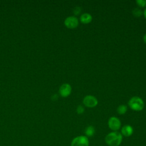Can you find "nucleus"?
Listing matches in <instances>:
<instances>
[{"label": "nucleus", "instance_id": "nucleus-1", "mask_svg": "<svg viewBox=\"0 0 146 146\" xmlns=\"http://www.w3.org/2000/svg\"><path fill=\"white\" fill-rule=\"evenodd\" d=\"M105 141L109 146H119L122 141V135L117 131L111 132L106 136Z\"/></svg>", "mask_w": 146, "mask_h": 146}, {"label": "nucleus", "instance_id": "nucleus-2", "mask_svg": "<svg viewBox=\"0 0 146 146\" xmlns=\"http://www.w3.org/2000/svg\"><path fill=\"white\" fill-rule=\"evenodd\" d=\"M128 106L134 111H141L144 107V103L141 98L139 96H133L128 101Z\"/></svg>", "mask_w": 146, "mask_h": 146}, {"label": "nucleus", "instance_id": "nucleus-3", "mask_svg": "<svg viewBox=\"0 0 146 146\" xmlns=\"http://www.w3.org/2000/svg\"><path fill=\"white\" fill-rule=\"evenodd\" d=\"M71 146H89L88 139L86 136H77L72 140Z\"/></svg>", "mask_w": 146, "mask_h": 146}, {"label": "nucleus", "instance_id": "nucleus-4", "mask_svg": "<svg viewBox=\"0 0 146 146\" xmlns=\"http://www.w3.org/2000/svg\"><path fill=\"white\" fill-rule=\"evenodd\" d=\"M83 103L85 106L87 107L92 108L97 106L98 103V100L94 96L89 95H86L83 98Z\"/></svg>", "mask_w": 146, "mask_h": 146}, {"label": "nucleus", "instance_id": "nucleus-5", "mask_svg": "<svg viewBox=\"0 0 146 146\" xmlns=\"http://www.w3.org/2000/svg\"><path fill=\"white\" fill-rule=\"evenodd\" d=\"M64 23L68 29H75L79 25V20L75 16H69L65 19Z\"/></svg>", "mask_w": 146, "mask_h": 146}, {"label": "nucleus", "instance_id": "nucleus-6", "mask_svg": "<svg viewBox=\"0 0 146 146\" xmlns=\"http://www.w3.org/2000/svg\"><path fill=\"white\" fill-rule=\"evenodd\" d=\"M108 124L111 129L113 130V131H117L121 127V121L117 117L112 116L109 119Z\"/></svg>", "mask_w": 146, "mask_h": 146}, {"label": "nucleus", "instance_id": "nucleus-7", "mask_svg": "<svg viewBox=\"0 0 146 146\" xmlns=\"http://www.w3.org/2000/svg\"><path fill=\"white\" fill-rule=\"evenodd\" d=\"M71 87L68 83L63 84L59 88V94L63 97H67L71 92Z\"/></svg>", "mask_w": 146, "mask_h": 146}, {"label": "nucleus", "instance_id": "nucleus-8", "mask_svg": "<svg viewBox=\"0 0 146 146\" xmlns=\"http://www.w3.org/2000/svg\"><path fill=\"white\" fill-rule=\"evenodd\" d=\"M121 135H123V136L128 137L132 135L133 132V129L132 126L129 125H125L121 128Z\"/></svg>", "mask_w": 146, "mask_h": 146}, {"label": "nucleus", "instance_id": "nucleus-9", "mask_svg": "<svg viewBox=\"0 0 146 146\" xmlns=\"http://www.w3.org/2000/svg\"><path fill=\"white\" fill-rule=\"evenodd\" d=\"M92 15L88 13H83L81 14L80 17V22L84 24H88L90 23L92 21Z\"/></svg>", "mask_w": 146, "mask_h": 146}, {"label": "nucleus", "instance_id": "nucleus-10", "mask_svg": "<svg viewBox=\"0 0 146 146\" xmlns=\"http://www.w3.org/2000/svg\"><path fill=\"white\" fill-rule=\"evenodd\" d=\"M85 133L87 136H92L95 133V128L93 126H88L85 129Z\"/></svg>", "mask_w": 146, "mask_h": 146}, {"label": "nucleus", "instance_id": "nucleus-11", "mask_svg": "<svg viewBox=\"0 0 146 146\" xmlns=\"http://www.w3.org/2000/svg\"><path fill=\"white\" fill-rule=\"evenodd\" d=\"M127 111V107L124 104L120 105L117 108V112L120 115L124 114Z\"/></svg>", "mask_w": 146, "mask_h": 146}, {"label": "nucleus", "instance_id": "nucleus-12", "mask_svg": "<svg viewBox=\"0 0 146 146\" xmlns=\"http://www.w3.org/2000/svg\"><path fill=\"white\" fill-rule=\"evenodd\" d=\"M132 14L134 16H135L136 17H139L143 14V12L142 11V10L140 9H139L138 7H136V8L133 9V10H132Z\"/></svg>", "mask_w": 146, "mask_h": 146}, {"label": "nucleus", "instance_id": "nucleus-13", "mask_svg": "<svg viewBox=\"0 0 146 146\" xmlns=\"http://www.w3.org/2000/svg\"><path fill=\"white\" fill-rule=\"evenodd\" d=\"M136 2L138 5V6L141 7H144L146 6V0H137Z\"/></svg>", "mask_w": 146, "mask_h": 146}, {"label": "nucleus", "instance_id": "nucleus-14", "mask_svg": "<svg viewBox=\"0 0 146 146\" xmlns=\"http://www.w3.org/2000/svg\"><path fill=\"white\" fill-rule=\"evenodd\" d=\"M84 112V107L82 106H81V105L78 106V107L76 108V112L78 114H82Z\"/></svg>", "mask_w": 146, "mask_h": 146}, {"label": "nucleus", "instance_id": "nucleus-15", "mask_svg": "<svg viewBox=\"0 0 146 146\" xmlns=\"http://www.w3.org/2000/svg\"><path fill=\"white\" fill-rule=\"evenodd\" d=\"M81 13V8L80 7H76L74 9V13L75 15H78Z\"/></svg>", "mask_w": 146, "mask_h": 146}, {"label": "nucleus", "instance_id": "nucleus-16", "mask_svg": "<svg viewBox=\"0 0 146 146\" xmlns=\"http://www.w3.org/2000/svg\"><path fill=\"white\" fill-rule=\"evenodd\" d=\"M143 41H144V42L146 44V33L144 35V36H143Z\"/></svg>", "mask_w": 146, "mask_h": 146}, {"label": "nucleus", "instance_id": "nucleus-17", "mask_svg": "<svg viewBox=\"0 0 146 146\" xmlns=\"http://www.w3.org/2000/svg\"><path fill=\"white\" fill-rule=\"evenodd\" d=\"M143 14H144V16L145 18L146 19V8L144 9V10L143 11Z\"/></svg>", "mask_w": 146, "mask_h": 146}]
</instances>
